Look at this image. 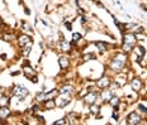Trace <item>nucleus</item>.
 Listing matches in <instances>:
<instances>
[{
	"label": "nucleus",
	"instance_id": "nucleus-1",
	"mask_svg": "<svg viewBox=\"0 0 147 125\" xmlns=\"http://www.w3.org/2000/svg\"><path fill=\"white\" fill-rule=\"evenodd\" d=\"M99 99V94L96 92V91H89V92L82 97V101H84L86 105H93V104L96 102V100Z\"/></svg>",
	"mask_w": 147,
	"mask_h": 125
},
{
	"label": "nucleus",
	"instance_id": "nucleus-2",
	"mask_svg": "<svg viewBox=\"0 0 147 125\" xmlns=\"http://www.w3.org/2000/svg\"><path fill=\"white\" fill-rule=\"evenodd\" d=\"M13 95L17 96L19 100H23L24 97L28 95V88L26 86H22V85H17V86H14Z\"/></svg>",
	"mask_w": 147,
	"mask_h": 125
},
{
	"label": "nucleus",
	"instance_id": "nucleus-3",
	"mask_svg": "<svg viewBox=\"0 0 147 125\" xmlns=\"http://www.w3.org/2000/svg\"><path fill=\"white\" fill-rule=\"evenodd\" d=\"M124 65L125 63L122 62V61L112 58V62H110V70H112L113 72H121L122 70L124 68Z\"/></svg>",
	"mask_w": 147,
	"mask_h": 125
},
{
	"label": "nucleus",
	"instance_id": "nucleus-4",
	"mask_svg": "<svg viewBox=\"0 0 147 125\" xmlns=\"http://www.w3.org/2000/svg\"><path fill=\"white\" fill-rule=\"evenodd\" d=\"M141 116L137 112H134L132 111L129 115L127 116V124H131V125H134V124H141Z\"/></svg>",
	"mask_w": 147,
	"mask_h": 125
},
{
	"label": "nucleus",
	"instance_id": "nucleus-5",
	"mask_svg": "<svg viewBox=\"0 0 147 125\" xmlns=\"http://www.w3.org/2000/svg\"><path fill=\"white\" fill-rule=\"evenodd\" d=\"M136 42H137V34H134V33H125V34H123V43L134 45Z\"/></svg>",
	"mask_w": 147,
	"mask_h": 125
},
{
	"label": "nucleus",
	"instance_id": "nucleus-6",
	"mask_svg": "<svg viewBox=\"0 0 147 125\" xmlns=\"http://www.w3.org/2000/svg\"><path fill=\"white\" fill-rule=\"evenodd\" d=\"M110 84H112V81H110V78L109 77H107V76H104V77L102 78H99V80L96 81V86L99 87V88H108L110 86Z\"/></svg>",
	"mask_w": 147,
	"mask_h": 125
},
{
	"label": "nucleus",
	"instance_id": "nucleus-7",
	"mask_svg": "<svg viewBox=\"0 0 147 125\" xmlns=\"http://www.w3.org/2000/svg\"><path fill=\"white\" fill-rule=\"evenodd\" d=\"M113 96V91L108 90V88H103L102 94H100V99H102L103 102H109V100L112 99Z\"/></svg>",
	"mask_w": 147,
	"mask_h": 125
},
{
	"label": "nucleus",
	"instance_id": "nucleus-8",
	"mask_svg": "<svg viewBox=\"0 0 147 125\" xmlns=\"http://www.w3.org/2000/svg\"><path fill=\"white\" fill-rule=\"evenodd\" d=\"M131 86H132L133 91H141V88H142V81L137 77H133L131 80Z\"/></svg>",
	"mask_w": 147,
	"mask_h": 125
},
{
	"label": "nucleus",
	"instance_id": "nucleus-9",
	"mask_svg": "<svg viewBox=\"0 0 147 125\" xmlns=\"http://www.w3.org/2000/svg\"><path fill=\"white\" fill-rule=\"evenodd\" d=\"M18 44H19V47H23V45H26L27 43H29V42H32V39H30L29 35L27 34H20L19 37H18Z\"/></svg>",
	"mask_w": 147,
	"mask_h": 125
},
{
	"label": "nucleus",
	"instance_id": "nucleus-10",
	"mask_svg": "<svg viewBox=\"0 0 147 125\" xmlns=\"http://www.w3.org/2000/svg\"><path fill=\"white\" fill-rule=\"evenodd\" d=\"M11 111L8 109V106H0V120H5L10 116Z\"/></svg>",
	"mask_w": 147,
	"mask_h": 125
},
{
	"label": "nucleus",
	"instance_id": "nucleus-11",
	"mask_svg": "<svg viewBox=\"0 0 147 125\" xmlns=\"http://www.w3.org/2000/svg\"><path fill=\"white\" fill-rule=\"evenodd\" d=\"M23 75L26 76L27 78H30L32 76L36 75V72H34V70H33L29 65H26V66H23Z\"/></svg>",
	"mask_w": 147,
	"mask_h": 125
},
{
	"label": "nucleus",
	"instance_id": "nucleus-12",
	"mask_svg": "<svg viewBox=\"0 0 147 125\" xmlns=\"http://www.w3.org/2000/svg\"><path fill=\"white\" fill-rule=\"evenodd\" d=\"M59 65H60V67L62 70H66L67 67L70 66V61H69V58H67L66 56H61L59 58Z\"/></svg>",
	"mask_w": 147,
	"mask_h": 125
},
{
	"label": "nucleus",
	"instance_id": "nucleus-13",
	"mask_svg": "<svg viewBox=\"0 0 147 125\" xmlns=\"http://www.w3.org/2000/svg\"><path fill=\"white\" fill-rule=\"evenodd\" d=\"M43 108L46 110H52V109L56 108V101H55L53 99H47L43 102Z\"/></svg>",
	"mask_w": 147,
	"mask_h": 125
},
{
	"label": "nucleus",
	"instance_id": "nucleus-14",
	"mask_svg": "<svg viewBox=\"0 0 147 125\" xmlns=\"http://www.w3.org/2000/svg\"><path fill=\"white\" fill-rule=\"evenodd\" d=\"M95 47L98 48V49H99V52L100 53H104V52H105L107 49H108V44L105 43V42H100V41H96L95 43Z\"/></svg>",
	"mask_w": 147,
	"mask_h": 125
},
{
	"label": "nucleus",
	"instance_id": "nucleus-15",
	"mask_svg": "<svg viewBox=\"0 0 147 125\" xmlns=\"http://www.w3.org/2000/svg\"><path fill=\"white\" fill-rule=\"evenodd\" d=\"M60 48H61V51H63V52H70L71 51V43L63 39V41H61Z\"/></svg>",
	"mask_w": 147,
	"mask_h": 125
},
{
	"label": "nucleus",
	"instance_id": "nucleus-16",
	"mask_svg": "<svg viewBox=\"0 0 147 125\" xmlns=\"http://www.w3.org/2000/svg\"><path fill=\"white\" fill-rule=\"evenodd\" d=\"M89 110H90V114L94 115V116H99V111H100V108L96 105V104H93V105H90V108H89Z\"/></svg>",
	"mask_w": 147,
	"mask_h": 125
},
{
	"label": "nucleus",
	"instance_id": "nucleus-17",
	"mask_svg": "<svg viewBox=\"0 0 147 125\" xmlns=\"http://www.w3.org/2000/svg\"><path fill=\"white\" fill-rule=\"evenodd\" d=\"M59 91H60V94H71L74 91V87L71 86V85H63Z\"/></svg>",
	"mask_w": 147,
	"mask_h": 125
},
{
	"label": "nucleus",
	"instance_id": "nucleus-18",
	"mask_svg": "<svg viewBox=\"0 0 147 125\" xmlns=\"http://www.w3.org/2000/svg\"><path fill=\"white\" fill-rule=\"evenodd\" d=\"M36 100H37V102H45L46 100H47V97H46V92H45V91H41V92L37 94Z\"/></svg>",
	"mask_w": 147,
	"mask_h": 125
},
{
	"label": "nucleus",
	"instance_id": "nucleus-19",
	"mask_svg": "<svg viewBox=\"0 0 147 125\" xmlns=\"http://www.w3.org/2000/svg\"><path fill=\"white\" fill-rule=\"evenodd\" d=\"M109 104H110V106H113V108H117L119 104H121V100H119L118 96H112V99L109 100Z\"/></svg>",
	"mask_w": 147,
	"mask_h": 125
},
{
	"label": "nucleus",
	"instance_id": "nucleus-20",
	"mask_svg": "<svg viewBox=\"0 0 147 125\" xmlns=\"http://www.w3.org/2000/svg\"><path fill=\"white\" fill-rule=\"evenodd\" d=\"M23 54L24 56H28V54L32 52V42H29V43H27L26 45H23Z\"/></svg>",
	"mask_w": 147,
	"mask_h": 125
},
{
	"label": "nucleus",
	"instance_id": "nucleus-21",
	"mask_svg": "<svg viewBox=\"0 0 147 125\" xmlns=\"http://www.w3.org/2000/svg\"><path fill=\"white\" fill-rule=\"evenodd\" d=\"M133 47H134V45H132V44L123 43V45H122V49H123L124 53H131V52H132V49H133Z\"/></svg>",
	"mask_w": 147,
	"mask_h": 125
},
{
	"label": "nucleus",
	"instance_id": "nucleus-22",
	"mask_svg": "<svg viewBox=\"0 0 147 125\" xmlns=\"http://www.w3.org/2000/svg\"><path fill=\"white\" fill-rule=\"evenodd\" d=\"M57 95H60V91L59 90H52V91H48V92L46 94V97H47V99H53V97H56Z\"/></svg>",
	"mask_w": 147,
	"mask_h": 125
},
{
	"label": "nucleus",
	"instance_id": "nucleus-23",
	"mask_svg": "<svg viewBox=\"0 0 147 125\" xmlns=\"http://www.w3.org/2000/svg\"><path fill=\"white\" fill-rule=\"evenodd\" d=\"M134 52H136V53L138 54V57H141V58H142V57L145 56V53H146L145 48H143L142 45H138V47H136V49H134Z\"/></svg>",
	"mask_w": 147,
	"mask_h": 125
},
{
	"label": "nucleus",
	"instance_id": "nucleus-24",
	"mask_svg": "<svg viewBox=\"0 0 147 125\" xmlns=\"http://www.w3.org/2000/svg\"><path fill=\"white\" fill-rule=\"evenodd\" d=\"M9 105V97L3 95L0 96V106H8Z\"/></svg>",
	"mask_w": 147,
	"mask_h": 125
},
{
	"label": "nucleus",
	"instance_id": "nucleus-25",
	"mask_svg": "<svg viewBox=\"0 0 147 125\" xmlns=\"http://www.w3.org/2000/svg\"><path fill=\"white\" fill-rule=\"evenodd\" d=\"M96 56L94 53H85L84 56H82V59L84 61H91V59H95Z\"/></svg>",
	"mask_w": 147,
	"mask_h": 125
},
{
	"label": "nucleus",
	"instance_id": "nucleus-26",
	"mask_svg": "<svg viewBox=\"0 0 147 125\" xmlns=\"http://www.w3.org/2000/svg\"><path fill=\"white\" fill-rule=\"evenodd\" d=\"M81 38H82L81 33H72V43H76V42H79Z\"/></svg>",
	"mask_w": 147,
	"mask_h": 125
},
{
	"label": "nucleus",
	"instance_id": "nucleus-27",
	"mask_svg": "<svg viewBox=\"0 0 147 125\" xmlns=\"http://www.w3.org/2000/svg\"><path fill=\"white\" fill-rule=\"evenodd\" d=\"M137 27V24L136 23H125V24H123V29L124 30H129L131 28H136Z\"/></svg>",
	"mask_w": 147,
	"mask_h": 125
},
{
	"label": "nucleus",
	"instance_id": "nucleus-28",
	"mask_svg": "<svg viewBox=\"0 0 147 125\" xmlns=\"http://www.w3.org/2000/svg\"><path fill=\"white\" fill-rule=\"evenodd\" d=\"M3 39L7 41V42H11L14 39V35L13 34H8V33H4V34H3Z\"/></svg>",
	"mask_w": 147,
	"mask_h": 125
},
{
	"label": "nucleus",
	"instance_id": "nucleus-29",
	"mask_svg": "<svg viewBox=\"0 0 147 125\" xmlns=\"http://www.w3.org/2000/svg\"><path fill=\"white\" fill-rule=\"evenodd\" d=\"M62 124H67V121H66V119H65V118L59 119V120L53 121V125H62Z\"/></svg>",
	"mask_w": 147,
	"mask_h": 125
},
{
	"label": "nucleus",
	"instance_id": "nucleus-30",
	"mask_svg": "<svg viewBox=\"0 0 147 125\" xmlns=\"http://www.w3.org/2000/svg\"><path fill=\"white\" fill-rule=\"evenodd\" d=\"M145 32V29H143V27H137L136 29H134V34H140V33H143Z\"/></svg>",
	"mask_w": 147,
	"mask_h": 125
},
{
	"label": "nucleus",
	"instance_id": "nucleus-31",
	"mask_svg": "<svg viewBox=\"0 0 147 125\" xmlns=\"http://www.w3.org/2000/svg\"><path fill=\"white\" fill-rule=\"evenodd\" d=\"M30 110H32V112H37V111H39V105H38V104H34V105L32 106V109H30Z\"/></svg>",
	"mask_w": 147,
	"mask_h": 125
},
{
	"label": "nucleus",
	"instance_id": "nucleus-32",
	"mask_svg": "<svg viewBox=\"0 0 147 125\" xmlns=\"http://www.w3.org/2000/svg\"><path fill=\"white\" fill-rule=\"evenodd\" d=\"M29 81L32 82V84H38V78H37V76L34 75V76H32V77L29 78Z\"/></svg>",
	"mask_w": 147,
	"mask_h": 125
},
{
	"label": "nucleus",
	"instance_id": "nucleus-33",
	"mask_svg": "<svg viewBox=\"0 0 147 125\" xmlns=\"http://www.w3.org/2000/svg\"><path fill=\"white\" fill-rule=\"evenodd\" d=\"M138 109H140V110L142 111V112H146V114H147V108H146V106H143V105H138Z\"/></svg>",
	"mask_w": 147,
	"mask_h": 125
},
{
	"label": "nucleus",
	"instance_id": "nucleus-34",
	"mask_svg": "<svg viewBox=\"0 0 147 125\" xmlns=\"http://www.w3.org/2000/svg\"><path fill=\"white\" fill-rule=\"evenodd\" d=\"M65 27L67 28V30H71V29H72V25H71V23H69V22H65Z\"/></svg>",
	"mask_w": 147,
	"mask_h": 125
},
{
	"label": "nucleus",
	"instance_id": "nucleus-35",
	"mask_svg": "<svg viewBox=\"0 0 147 125\" xmlns=\"http://www.w3.org/2000/svg\"><path fill=\"white\" fill-rule=\"evenodd\" d=\"M112 118H113V120H115V121L118 120V119H119V116H118L117 111H115V112H113V114H112Z\"/></svg>",
	"mask_w": 147,
	"mask_h": 125
},
{
	"label": "nucleus",
	"instance_id": "nucleus-36",
	"mask_svg": "<svg viewBox=\"0 0 147 125\" xmlns=\"http://www.w3.org/2000/svg\"><path fill=\"white\" fill-rule=\"evenodd\" d=\"M7 59V54H0V61H5Z\"/></svg>",
	"mask_w": 147,
	"mask_h": 125
},
{
	"label": "nucleus",
	"instance_id": "nucleus-37",
	"mask_svg": "<svg viewBox=\"0 0 147 125\" xmlns=\"http://www.w3.org/2000/svg\"><path fill=\"white\" fill-rule=\"evenodd\" d=\"M24 13H26L27 15H30V10H29V8H24Z\"/></svg>",
	"mask_w": 147,
	"mask_h": 125
},
{
	"label": "nucleus",
	"instance_id": "nucleus-38",
	"mask_svg": "<svg viewBox=\"0 0 147 125\" xmlns=\"http://www.w3.org/2000/svg\"><path fill=\"white\" fill-rule=\"evenodd\" d=\"M80 19H81V23H82V24H84V23H86V17H81Z\"/></svg>",
	"mask_w": 147,
	"mask_h": 125
},
{
	"label": "nucleus",
	"instance_id": "nucleus-39",
	"mask_svg": "<svg viewBox=\"0 0 147 125\" xmlns=\"http://www.w3.org/2000/svg\"><path fill=\"white\" fill-rule=\"evenodd\" d=\"M1 25H3V19L0 18V28H1Z\"/></svg>",
	"mask_w": 147,
	"mask_h": 125
},
{
	"label": "nucleus",
	"instance_id": "nucleus-40",
	"mask_svg": "<svg viewBox=\"0 0 147 125\" xmlns=\"http://www.w3.org/2000/svg\"><path fill=\"white\" fill-rule=\"evenodd\" d=\"M0 74H1V67H0Z\"/></svg>",
	"mask_w": 147,
	"mask_h": 125
},
{
	"label": "nucleus",
	"instance_id": "nucleus-41",
	"mask_svg": "<svg viewBox=\"0 0 147 125\" xmlns=\"http://www.w3.org/2000/svg\"><path fill=\"white\" fill-rule=\"evenodd\" d=\"M0 124H1V121H0Z\"/></svg>",
	"mask_w": 147,
	"mask_h": 125
}]
</instances>
